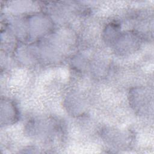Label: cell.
<instances>
[{
	"label": "cell",
	"instance_id": "6da1fadb",
	"mask_svg": "<svg viewBox=\"0 0 154 154\" xmlns=\"http://www.w3.org/2000/svg\"><path fill=\"white\" fill-rule=\"evenodd\" d=\"M134 97L132 99H131V102H133V106L137 111H149L150 109V106H152L151 103L152 100L150 98V93L148 91L140 90L134 91L133 94Z\"/></svg>",
	"mask_w": 154,
	"mask_h": 154
},
{
	"label": "cell",
	"instance_id": "7a4b0ae2",
	"mask_svg": "<svg viewBox=\"0 0 154 154\" xmlns=\"http://www.w3.org/2000/svg\"><path fill=\"white\" fill-rule=\"evenodd\" d=\"M120 25L117 22H111L109 23L105 29V39L106 42L113 43L119 34Z\"/></svg>",
	"mask_w": 154,
	"mask_h": 154
}]
</instances>
